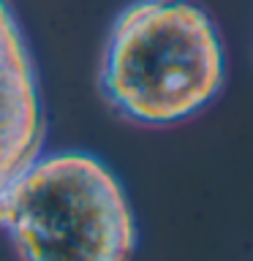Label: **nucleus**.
<instances>
[{
    "label": "nucleus",
    "instance_id": "nucleus-1",
    "mask_svg": "<svg viewBox=\"0 0 253 261\" xmlns=\"http://www.w3.org/2000/svg\"><path fill=\"white\" fill-rule=\"evenodd\" d=\"M226 82L212 16L193 0H134L106 33L98 87L122 120L166 128L196 117Z\"/></svg>",
    "mask_w": 253,
    "mask_h": 261
},
{
    "label": "nucleus",
    "instance_id": "nucleus-2",
    "mask_svg": "<svg viewBox=\"0 0 253 261\" xmlns=\"http://www.w3.org/2000/svg\"><path fill=\"white\" fill-rule=\"evenodd\" d=\"M0 231L19 261H134L136 220L93 152L41 150L0 191Z\"/></svg>",
    "mask_w": 253,
    "mask_h": 261
},
{
    "label": "nucleus",
    "instance_id": "nucleus-3",
    "mask_svg": "<svg viewBox=\"0 0 253 261\" xmlns=\"http://www.w3.org/2000/svg\"><path fill=\"white\" fill-rule=\"evenodd\" d=\"M38 71L8 0H0V191L44 150Z\"/></svg>",
    "mask_w": 253,
    "mask_h": 261
}]
</instances>
